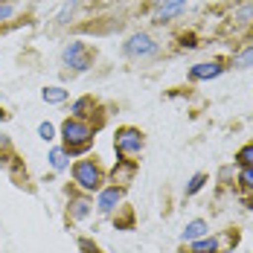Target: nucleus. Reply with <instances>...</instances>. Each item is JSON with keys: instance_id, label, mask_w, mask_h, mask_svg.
Segmentation results:
<instances>
[{"instance_id": "obj_1", "label": "nucleus", "mask_w": 253, "mask_h": 253, "mask_svg": "<svg viewBox=\"0 0 253 253\" xmlns=\"http://www.w3.org/2000/svg\"><path fill=\"white\" fill-rule=\"evenodd\" d=\"M61 140H64V152L70 157H82V154L90 152L93 140H96V128L84 120H76V117H67L61 123Z\"/></svg>"}, {"instance_id": "obj_2", "label": "nucleus", "mask_w": 253, "mask_h": 253, "mask_svg": "<svg viewBox=\"0 0 253 253\" xmlns=\"http://www.w3.org/2000/svg\"><path fill=\"white\" fill-rule=\"evenodd\" d=\"M70 175H73V183H76L84 195H93V192H99L102 186H105L108 172L102 169V163L96 160V157H82V160L73 163Z\"/></svg>"}, {"instance_id": "obj_3", "label": "nucleus", "mask_w": 253, "mask_h": 253, "mask_svg": "<svg viewBox=\"0 0 253 253\" xmlns=\"http://www.w3.org/2000/svg\"><path fill=\"white\" fill-rule=\"evenodd\" d=\"M146 149V134L137 126H123L114 134V152L117 157H140Z\"/></svg>"}, {"instance_id": "obj_4", "label": "nucleus", "mask_w": 253, "mask_h": 253, "mask_svg": "<svg viewBox=\"0 0 253 253\" xmlns=\"http://www.w3.org/2000/svg\"><path fill=\"white\" fill-rule=\"evenodd\" d=\"M61 61H64V67H70L73 73H84V70L93 67V61H96V50L87 47L84 41H70V44L61 50Z\"/></svg>"}, {"instance_id": "obj_5", "label": "nucleus", "mask_w": 253, "mask_h": 253, "mask_svg": "<svg viewBox=\"0 0 253 253\" xmlns=\"http://www.w3.org/2000/svg\"><path fill=\"white\" fill-rule=\"evenodd\" d=\"M123 52H126L128 58H134V61H149L154 55H160V44L154 41L149 32H134V35L126 38Z\"/></svg>"}, {"instance_id": "obj_6", "label": "nucleus", "mask_w": 253, "mask_h": 253, "mask_svg": "<svg viewBox=\"0 0 253 253\" xmlns=\"http://www.w3.org/2000/svg\"><path fill=\"white\" fill-rule=\"evenodd\" d=\"M0 166L12 175V180H15V186H26L29 189V177H26V166L24 160L18 157V152L12 149V143L9 140H3L0 143Z\"/></svg>"}, {"instance_id": "obj_7", "label": "nucleus", "mask_w": 253, "mask_h": 253, "mask_svg": "<svg viewBox=\"0 0 253 253\" xmlns=\"http://www.w3.org/2000/svg\"><path fill=\"white\" fill-rule=\"evenodd\" d=\"M123 198H126V189L123 186H102L99 192H96V212L99 215H114L117 212V207H123Z\"/></svg>"}, {"instance_id": "obj_8", "label": "nucleus", "mask_w": 253, "mask_h": 253, "mask_svg": "<svg viewBox=\"0 0 253 253\" xmlns=\"http://www.w3.org/2000/svg\"><path fill=\"white\" fill-rule=\"evenodd\" d=\"M137 172H140V160H134V157H120V160L114 163V169H111V183L128 189V186L134 183Z\"/></svg>"}, {"instance_id": "obj_9", "label": "nucleus", "mask_w": 253, "mask_h": 253, "mask_svg": "<svg viewBox=\"0 0 253 253\" xmlns=\"http://www.w3.org/2000/svg\"><path fill=\"white\" fill-rule=\"evenodd\" d=\"M90 212H93V201H90L84 192H82V195L70 192V198H67V215H64V221H67V224H79V221H84Z\"/></svg>"}, {"instance_id": "obj_10", "label": "nucleus", "mask_w": 253, "mask_h": 253, "mask_svg": "<svg viewBox=\"0 0 253 253\" xmlns=\"http://www.w3.org/2000/svg\"><path fill=\"white\" fill-rule=\"evenodd\" d=\"M221 73H224V61H201V64L189 67L192 82H210V79H218Z\"/></svg>"}, {"instance_id": "obj_11", "label": "nucleus", "mask_w": 253, "mask_h": 253, "mask_svg": "<svg viewBox=\"0 0 253 253\" xmlns=\"http://www.w3.org/2000/svg\"><path fill=\"white\" fill-rule=\"evenodd\" d=\"M102 108L96 105L93 96H82L70 105V117H76V120H84V123H93V114H99Z\"/></svg>"}, {"instance_id": "obj_12", "label": "nucleus", "mask_w": 253, "mask_h": 253, "mask_svg": "<svg viewBox=\"0 0 253 253\" xmlns=\"http://www.w3.org/2000/svg\"><path fill=\"white\" fill-rule=\"evenodd\" d=\"M186 3H189V0H163V3L157 6V12H154V21H157V24H169L172 18H177V15L183 12Z\"/></svg>"}, {"instance_id": "obj_13", "label": "nucleus", "mask_w": 253, "mask_h": 253, "mask_svg": "<svg viewBox=\"0 0 253 253\" xmlns=\"http://www.w3.org/2000/svg\"><path fill=\"white\" fill-rule=\"evenodd\" d=\"M204 236H210V224L204 221V218H192L186 227H183V233H180V242H198V239H204Z\"/></svg>"}, {"instance_id": "obj_14", "label": "nucleus", "mask_w": 253, "mask_h": 253, "mask_svg": "<svg viewBox=\"0 0 253 253\" xmlns=\"http://www.w3.org/2000/svg\"><path fill=\"white\" fill-rule=\"evenodd\" d=\"M189 253H221V239L218 236H204L189 245Z\"/></svg>"}, {"instance_id": "obj_15", "label": "nucleus", "mask_w": 253, "mask_h": 253, "mask_svg": "<svg viewBox=\"0 0 253 253\" xmlns=\"http://www.w3.org/2000/svg\"><path fill=\"white\" fill-rule=\"evenodd\" d=\"M114 227L117 230H134V210L131 207H117V212H114Z\"/></svg>"}, {"instance_id": "obj_16", "label": "nucleus", "mask_w": 253, "mask_h": 253, "mask_svg": "<svg viewBox=\"0 0 253 253\" xmlns=\"http://www.w3.org/2000/svg\"><path fill=\"white\" fill-rule=\"evenodd\" d=\"M50 166L55 169V172H64V169L70 166V154L64 152L61 146H55V149H50Z\"/></svg>"}, {"instance_id": "obj_17", "label": "nucleus", "mask_w": 253, "mask_h": 253, "mask_svg": "<svg viewBox=\"0 0 253 253\" xmlns=\"http://www.w3.org/2000/svg\"><path fill=\"white\" fill-rule=\"evenodd\" d=\"M230 67H233V70H248V67H253V44L245 47L242 52H236L233 61H230Z\"/></svg>"}, {"instance_id": "obj_18", "label": "nucleus", "mask_w": 253, "mask_h": 253, "mask_svg": "<svg viewBox=\"0 0 253 253\" xmlns=\"http://www.w3.org/2000/svg\"><path fill=\"white\" fill-rule=\"evenodd\" d=\"M41 99L47 102V105H61V102H67V90L64 87H44Z\"/></svg>"}, {"instance_id": "obj_19", "label": "nucleus", "mask_w": 253, "mask_h": 253, "mask_svg": "<svg viewBox=\"0 0 253 253\" xmlns=\"http://www.w3.org/2000/svg\"><path fill=\"white\" fill-rule=\"evenodd\" d=\"M210 177H207V172H195V175L189 177V183H186V198H192V195H198L204 189V183H207Z\"/></svg>"}, {"instance_id": "obj_20", "label": "nucleus", "mask_w": 253, "mask_h": 253, "mask_svg": "<svg viewBox=\"0 0 253 253\" xmlns=\"http://www.w3.org/2000/svg\"><path fill=\"white\" fill-rule=\"evenodd\" d=\"M236 163H239L242 169H253V143L242 146V149L236 152Z\"/></svg>"}, {"instance_id": "obj_21", "label": "nucleus", "mask_w": 253, "mask_h": 253, "mask_svg": "<svg viewBox=\"0 0 253 253\" xmlns=\"http://www.w3.org/2000/svg\"><path fill=\"white\" fill-rule=\"evenodd\" d=\"M236 183H239V189H242V192H253V169H242Z\"/></svg>"}, {"instance_id": "obj_22", "label": "nucleus", "mask_w": 253, "mask_h": 253, "mask_svg": "<svg viewBox=\"0 0 253 253\" xmlns=\"http://www.w3.org/2000/svg\"><path fill=\"white\" fill-rule=\"evenodd\" d=\"M38 137H41L44 143H52V140H55V128H52V123H41V126H38Z\"/></svg>"}, {"instance_id": "obj_23", "label": "nucleus", "mask_w": 253, "mask_h": 253, "mask_svg": "<svg viewBox=\"0 0 253 253\" xmlns=\"http://www.w3.org/2000/svg\"><path fill=\"white\" fill-rule=\"evenodd\" d=\"M79 251H82V253H102L99 245H96V242H90V239H79Z\"/></svg>"}, {"instance_id": "obj_24", "label": "nucleus", "mask_w": 253, "mask_h": 253, "mask_svg": "<svg viewBox=\"0 0 253 253\" xmlns=\"http://www.w3.org/2000/svg\"><path fill=\"white\" fill-rule=\"evenodd\" d=\"M79 3H82V0H67V3H64V9H61V15H58V21H61V24H67V15L76 9Z\"/></svg>"}, {"instance_id": "obj_25", "label": "nucleus", "mask_w": 253, "mask_h": 253, "mask_svg": "<svg viewBox=\"0 0 253 253\" xmlns=\"http://www.w3.org/2000/svg\"><path fill=\"white\" fill-rule=\"evenodd\" d=\"M15 15V3H0V21H9Z\"/></svg>"}, {"instance_id": "obj_26", "label": "nucleus", "mask_w": 253, "mask_h": 253, "mask_svg": "<svg viewBox=\"0 0 253 253\" xmlns=\"http://www.w3.org/2000/svg\"><path fill=\"white\" fill-rule=\"evenodd\" d=\"M245 18H253V3L251 6H242V9L236 12V21H245Z\"/></svg>"}, {"instance_id": "obj_27", "label": "nucleus", "mask_w": 253, "mask_h": 253, "mask_svg": "<svg viewBox=\"0 0 253 253\" xmlns=\"http://www.w3.org/2000/svg\"><path fill=\"white\" fill-rule=\"evenodd\" d=\"M149 3H157V6H160V3H163V0H149Z\"/></svg>"}]
</instances>
